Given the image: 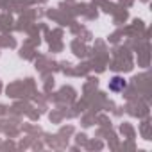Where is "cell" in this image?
Segmentation results:
<instances>
[{
	"mask_svg": "<svg viewBox=\"0 0 152 152\" xmlns=\"http://www.w3.org/2000/svg\"><path fill=\"white\" fill-rule=\"evenodd\" d=\"M111 88L113 90H122V88H125V81L120 79V77H115L113 83H111Z\"/></svg>",
	"mask_w": 152,
	"mask_h": 152,
	"instance_id": "obj_1",
	"label": "cell"
}]
</instances>
